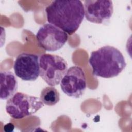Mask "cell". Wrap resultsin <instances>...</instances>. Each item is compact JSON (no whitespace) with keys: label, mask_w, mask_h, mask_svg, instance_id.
<instances>
[{"label":"cell","mask_w":132,"mask_h":132,"mask_svg":"<svg viewBox=\"0 0 132 132\" xmlns=\"http://www.w3.org/2000/svg\"><path fill=\"white\" fill-rule=\"evenodd\" d=\"M47 21L70 35L75 33L85 15L84 5L79 0L54 1L45 8Z\"/></svg>","instance_id":"1"},{"label":"cell","mask_w":132,"mask_h":132,"mask_svg":"<svg viewBox=\"0 0 132 132\" xmlns=\"http://www.w3.org/2000/svg\"><path fill=\"white\" fill-rule=\"evenodd\" d=\"M89 63L94 76L105 78L118 76L126 66L122 53L118 48L109 45L92 51Z\"/></svg>","instance_id":"2"},{"label":"cell","mask_w":132,"mask_h":132,"mask_svg":"<svg viewBox=\"0 0 132 132\" xmlns=\"http://www.w3.org/2000/svg\"><path fill=\"white\" fill-rule=\"evenodd\" d=\"M43 106L40 98L19 92L7 100L6 110L12 118L21 119L35 113Z\"/></svg>","instance_id":"3"},{"label":"cell","mask_w":132,"mask_h":132,"mask_svg":"<svg viewBox=\"0 0 132 132\" xmlns=\"http://www.w3.org/2000/svg\"><path fill=\"white\" fill-rule=\"evenodd\" d=\"M40 75L50 86L58 85L68 70V63L61 57L49 54L39 58Z\"/></svg>","instance_id":"4"},{"label":"cell","mask_w":132,"mask_h":132,"mask_svg":"<svg viewBox=\"0 0 132 132\" xmlns=\"http://www.w3.org/2000/svg\"><path fill=\"white\" fill-rule=\"evenodd\" d=\"M36 37L38 46L50 52L60 49L68 39L65 32L51 24H45L40 27Z\"/></svg>","instance_id":"5"},{"label":"cell","mask_w":132,"mask_h":132,"mask_svg":"<svg viewBox=\"0 0 132 132\" xmlns=\"http://www.w3.org/2000/svg\"><path fill=\"white\" fill-rule=\"evenodd\" d=\"M62 91L68 96L74 98L82 96L87 87L84 70L80 67H70L60 81Z\"/></svg>","instance_id":"6"},{"label":"cell","mask_w":132,"mask_h":132,"mask_svg":"<svg viewBox=\"0 0 132 132\" xmlns=\"http://www.w3.org/2000/svg\"><path fill=\"white\" fill-rule=\"evenodd\" d=\"M39 58L34 54H20L14 61L13 69L15 74L23 80H36L40 75Z\"/></svg>","instance_id":"7"},{"label":"cell","mask_w":132,"mask_h":132,"mask_svg":"<svg viewBox=\"0 0 132 132\" xmlns=\"http://www.w3.org/2000/svg\"><path fill=\"white\" fill-rule=\"evenodd\" d=\"M84 7L86 19L95 24L109 20L113 12V3L109 0H86Z\"/></svg>","instance_id":"8"},{"label":"cell","mask_w":132,"mask_h":132,"mask_svg":"<svg viewBox=\"0 0 132 132\" xmlns=\"http://www.w3.org/2000/svg\"><path fill=\"white\" fill-rule=\"evenodd\" d=\"M1 100H8L16 92L18 84L14 74L7 71H1Z\"/></svg>","instance_id":"9"},{"label":"cell","mask_w":132,"mask_h":132,"mask_svg":"<svg viewBox=\"0 0 132 132\" xmlns=\"http://www.w3.org/2000/svg\"><path fill=\"white\" fill-rule=\"evenodd\" d=\"M40 98L44 104L52 106L59 101L60 94L53 86L46 87L42 90Z\"/></svg>","instance_id":"10"},{"label":"cell","mask_w":132,"mask_h":132,"mask_svg":"<svg viewBox=\"0 0 132 132\" xmlns=\"http://www.w3.org/2000/svg\"><path fill=\"white\" fill-rule=\"evenodd\" d=\"M14 129V126L13 124L12 123H8L6 125L4 126V129L5 131L7 132H9V131H13Z\"/></svg>","instance_id":"11"}]
</instances>
